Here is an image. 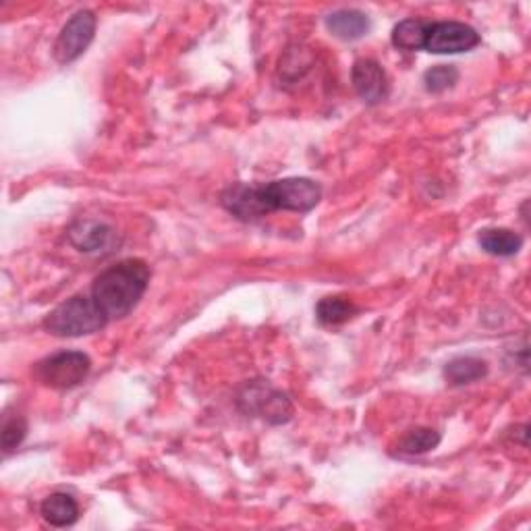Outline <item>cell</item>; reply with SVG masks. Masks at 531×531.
Wrapping results in <instances>:
<instances>
[{"instance_id": "obj_1", "label": "cell", "mask_w": 531, "mask_h": 531, "mask_svg": "<svg viewBox=\"0 0 531 531\" xmlns=\"http://www.w3.org/2000/svg\"><path fill=\"white\" fill-rule=\"evenodd\" d=\"M322 200V187L305 177L278 179L266 185L235 183L220 193V204L243 222L260 220L272 212L287 210L305 214Z\"/></svg>"}, {"instance_id": "obj_2", "label": "cell", "mask_w": 531, "mask_h": 531, "mask_svg": "<svg viewBox=\"0 0 531 531\" xmlns=\"http://www.w3.org/2000/svg\"><path fill=\"white\" fill-rule=\"evenodd\" d=\"M148 285L150 266L144 260L129 258L100 272L90 295L110 322L129 316L135 310V305L146 295Z\"/></svg>"}, {"instance_id": "obj_3", "label": "cell", "mask_w": 531, "mask_h": 531, "mask_svg": "<svg viewBox=\"0 0 531 531\" xmlns=\"http://www.w3.org/2000/svg\"><path fill=\"white\" fill-rule=\"evenodd\" d=\"M108 324L92 295H75L63 301L46 316L44 328L54 337H88Z\"/></svg>"}, {"instance_id": "obj_4", "label": "cell", "mask_w": 531, "mask_h": 531, "mask_svg": "<svg viewBox=\"0 0 531 531\" xmlns=\"http://www.w3.org/2000/svg\"><path fill=\"white\" fill-rule=\"evenodd\" d=\"M92 370V359L81 351H63L42 359L36 366V378L54 390L79 386Z\"/></svg>"}, {"instance_id": "obj_5", "label": "cell", "mask_w": 531, "mask_h": 531, "mask_svg": "<svg viewBox=\"0 0 531 531\" xmlns=\"http://www.w3.org/2000/svg\"><path fill=\"white\" fill-rule=\"evenodd\" d=\"M98 19L92 11H77L61 30L57 42H54L52 54L57 63L69 65L77 61L86 52L96 36Z\"/></svg>"}, {"instance_id": "obj_6", "label": "cell", "mask_w": 531, "mask_h": 531, "mask_svg": "<svg viewBox=\"0 0 531 531\" xmlns=\"http://www.w3.org/2000/svg\"><path fill=\"white\" fill-rule=\"evenodd\" d=\"M482 38L471 25L461 21H436L430 23L424 50L432 54H459L480 46Z\"/></svg>"}, {"instance_id": "obj_7", "label": "cell", "mask_w": 531, "mask_h": 531, "mask_svg": "<svg viewBox=\"0 0 531 531\" xmlns=\"http://www.w3.org/2000/svg\"><path fill=\"white\" fill-rule=\"evenodd\" d=\"M241 403L247 405V413L264 417L268 424H287L293 415V405L287 395L278 393L264 382H254L245 388Z\"/></svg>"}, {"instance_id": "obj_8", "label": "cell", "mask_w": 531, "mask_h": 531, "mask_svg": "<svg viewBox=\"0 0 531 531\" xmlns=\"http://www.w3.org/2000/svg\"><path fill=\"white\" fill-rule=\"evenodd\" d=\"M67 237L71 245L83 254H110L119 245V235L106 222L98 220H77L69 227Z\"/></svg>"}, {"instance_id": "obj_9", "label": "cell", "mask_w": 531, "mask_h": 531, "mask_svg": "<svg viewBox=\"0 0 531 531\" xmlns=\"http://www.w3.org/2000/svg\"><path fill=\"white\" fill-rule=\"evenodd\" d=\"M351 81L357 96L370 106L384 102L390 94L386 71L374 59H359L351 69Z\"/></svg>"}, {"instance_id": "obj_10", "label": "cell", "mask_w": 531, "mask_h": 531, "mask_svg": "<svg viewBox=\"0 0 531 531\" xmlns=\"http://www.w3.org/2000/svg\"><path fill=\"white\" fill-rule=\"evenodd\" d=\"M326 27L334 38L353 42V40H359L370 32V19L366 13H361V11L341 9V11H334L326 17Z\"/></svg>"}, {"instance_id": "obj_11", "label": "cell", "mask_w": 531, "mask_h": 531, "mask_svg": "<svg viewBox=\"0 0 531 531\" xmlns=\"http://www.w3.org/2000/svg\"><path fill=\"white\" fill-rule=\"evenodd\" d=\"M42 519L52 527H71L79 519L77 500L67 492H54L40 505Z\"/></svg>"}, {"instance_id": "obj_12", "label": "cell", "mask_w": 531, "mask_h": 531, "mask_svg": "<svg viewBox=\"0 0 531 531\" xmlns=\"http://www.w3.org/2000/svg\"><path fill=\"white\" fill-rule=\"evenodd\" d=\"M478 241L486 254L496 258L517 256L523 247V237L511 229H484Z\"/></svg>"}, {"instance_id": "obj_13", "label": "cell", "mask_w": 531, "mask_h": 531, "mask_svg": "<svg viewBox=\"0 0 531 531\" xmlns=\"http://www.w3.org/2000/svg\"><path fill=\"white\" fill-rule=\"evenodd\" d=\"M488 363L478 357H457L446 363L444 376L453 386H463L486 378Z\"/></svg>"}, {"instance_id": "obj_14", "label": "cell", "mask_w": 531, "mask_h": 531, "mask_svg": "<svg viewBox=\"0 0 531 531\" xmlns=\"http://www.w3.org/2000/svg\"><path fill=\"white\" fill-rule=\"evenodd\" d=\"M428 27L430 23L424 21V19H415V17H409V19H403L401 23L395 25L393 30V44L399 48V50H424V44H426V36H428Z\"/></svg>"}, {"instance_id": "obj_15", "label": "cell", "mask_w": 531, "mask_h": 531, "mask_svg": "<svg viewBox=\"0 0 531 531\" xmlns=\"http://www.w3.org/2000/svg\"><path fill=\"white\" fill-rule=\"evenodd\" d=\"M357 314L355 303L345 297H324L316 305V318L324 326H339L349 322Z\"/></svg>"}, {"instance_id": "obj_16", "label": "cell", "mask_w": 531, "mask_h": 531, "mask_svg": "<svg viewBox=\"0 0 531 531\" xmlns=\"http://www.w3.org/2000/svg\"><path fill=\"white\" fill-rule=\"evenodd\" d=\"M440 444V434L432 428H415L409 430L401 442H399V453L401 455H426L434 451Z\"/></svg>"}, {"instance_id": "obj_17", "label": "cell", "mask_w": 531, "mask_h": 531, "mask_svg": "<svg viewBox=\"0 0 531 531\" xmlns=\"http://www.w3.org/2000/svg\"><path fill=\"white\" fill-rule=\"evenodd\" d=\"M457 81H459V71L453 65H438L424 73V83L430 94H440V92L451 90Z\"/></svg>"}, {"instance_id": "obj_18", "label": "cell", "mask_w": 531, "mask_h": 531, "mask_svg": "<svg viewBox=\"0 0 531 531\" xmlns=\"http://www.w3.org/2000/svg\"><path fill=\"white\" fill-rule=\"evenodd\" d=\"M25 434H27V422L21 415L7 417L5 424H3V449H5V453L15 451L17 446L23 442Z\"/></svg>"}]
</instances>
